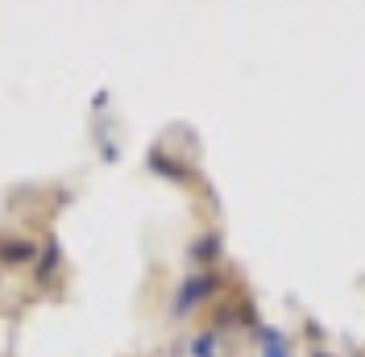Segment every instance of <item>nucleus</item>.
<instances>
[{
    "mask_svg": "<svg viewBox=\"0 0 365 357\" xmlns=\"http://www.w3.org/2000/svg\"><path fill=\"white\" fill-rule=\"evenodd\" d=\"M195 357H212V336H200L195 341Z\"/></svg>",
    "mask_w": 365,
    "mask_h": 357,
    "instance_id": "1",
    "label": "nucleus"
},
{
    "mask_svg": "<svg viewBox=\"0 0 365 357\" xmlns=\"http://www.w3.org/2000/svg\"><path fill=\"white\" fill-rule=\"evenodd\" d=\"M262 357H291V349H266Z\"/></svg>",
    "mask_w": 365,
    "mask_h": 357,
    "instance_id": "2",
    "label": "nucleus"
},
{
    "mask_svg": "<svg viewBox=\"0 0 365 357\" xmlns=\"http://www.w3.org/2000/svg\"><path fill=\"white\" fill-rule=\"evenodd\" d=\"M312 357H332V353H328V349H316V353H312Z\"/></svg>",
    "mask_w": 365,
    "mask_h": 357,
    "instance_id": "3",
    "label": "nucleus"
}]
</instances>
